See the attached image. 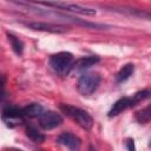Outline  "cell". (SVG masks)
I'll use <instances>...</instances> for the list:
<instances>
[{"instance_id":"6da1fadb","label":"cell","mask_w":151,"mask_h":151,"mask_svg":"<svg viewBox=\"0 0 151 151\" xmlns=\"http://www.w3.org/2000/svg\"><path fill=\"white\" fill-rule=\"evenodd\" d=\"M25 4H34V5H41L46 7H52L57 9H63L66 12H73L81 15H94L96 9L86 6H81L78 4H71V2H64V1H57V0H25Z\"/></svg>"},{"instance_id":"7a4b0ae2","label":"cell","mask_w":151,"mask_h":151,"mask_svg":"<svg viewBox=\"0 0 151 151\" xmlns=\"http://www.w3.org/2000/svg\"><path fill=\"white\" fill-rule=\"evenodd\" d=\"M60 109H61V111L67 117H70L71 119H73L84 130H87L88 131V130L92 129V126H93V119H92V117L85 110H81L79 107H76V106H72V105H67V104H61L60 105Z\"/></svg>"},{"instance_id":"3957f363","label":"cell","mask_w":151,"mask_h":151,"mask_svg":"<svg viewBox=\"0 0 151 151\" xmlns=\"http://www.w3.org/2000/svg\"><path fill=\"white\" fill-rule=\"evenodd\" d=\"M51 68L61 76L68 74L71 72V66L73 64V55L70 52H58L50 58Z\"/></svg>"},{"instance_id":"277c9868","label":"cell","mask_w":151,"mask_h":151,"mask_svg":"<svg viewBox=\"0 0 151 151\" xmlns=\"http://www.w3.org/2000/svg\"><path fill=\"white\" fill-rule=\"evenodd\" d=\"M101 81V77L98 73H84L78 80L77 88L81 96H91L97 91Z\"/></svg>"},{"instance_id":"5b68a950","label":"cell","mask_w":151,"mask_h":151,"mask_svg":"<svg viewBox=\"0 0 151 151\" xmlns=\"http://www.w3.org/2000/svg\"><path fill=\"white\" fill-rule=\"evenodd\" d=\"M2 119L9 127H15L24 123L25 117L22 114V110L17 106H7L2 111Z\"/></svg>"},{"instance_id":"8992f818","label":"cell","mask_w":151,"mask_h":151,"mask_svg":"<svg viewBox=\"0 0 151 151\" xmlns=\"http://www.w3.org/2000/svg\"><path fill=\"white\" fill-rule=\"evenodd\" d=\"M63 124V117L54 111H44L39 117V125L44 130H52Z\"/></svg>"},{"instance_id":"52a82bcc","label":"cell","mask_w":151,"mask_h":151,"mask_svg":"<svg viewBox=\"0 0 151 151\" xmlns=\"http://www.w3.org/2000/svg\"><path fill=\"white\" fill-rule=\"evenodd\" d=\"M25 25L28 28L35 29V31H44V32H50V33H64V32H66V27L65 26L55 25V24H50V22L32 21V22H26Z\"/></svg>"},{"instance_id":"ba28073f","label":"cell","mask_w":151,"mask_h":151,"mask_svg":"<svg viewBox=\"0 0 151 151\" xmlns=\"http://www.w3.org/2000/svg\"><path fill=\"white\" fill-rule=\"evenodd\" d=\"M57 142H58L59 144L66 146V147L70 149V150H78V149L80 147V144H81L80 138L77 137L76 134L71 133V132H63V133L58 137Z\"/></svg>"},{"instance_id":"9c48e42d","label":"cell","mask_w":151,"mask_h":151,"mask_svg":"<svg viewBox=\"0 0 151 151\" xmlns=\"http://www.w3.org/2000/svg\"><path fill=\"white\" fill-rule=\"evenodd\" d=\"M99 61V57L97 55H87V57H83L78 60H76L72 66H71V71H76V72H81L85 71L87 68H90L91 66L96 65Z\"/></svg>"},{"instance_id":"30bf717a","label":"cell","mask_w":151,"mask_h":151,"mask_svg":"<svg viewBox=\"0 0 151 151\" xmlns=\"http://www.w3.org/2000/svg\"><path fill=\"white\" fill-rule=\"evenodd\" d=\"M129 107H132V100H131V97H123L120 99H118L111 107V110L109 111L107 116L109 117H114V116H118L123 111H125L126 109Z\"/></svg>"},{"instance_id":"8fae6325","label":"cell","mask_w":151,"mask_h":151,"mask_svg":"<svg viewBox=\"0 0 151 151\" xmlns=\"http://www.w3.org/2000/svg\"><path fill=\"white\" fill-rule=\"evenodd\" d=\"M21 110H22V114L25 118H39L40 114L45 111L42 105H40L38 103H32V104L22 107Z\"/></svg>"},{"instance_id":"7c38bea8","label":"cell","mask_w":151,"mask_h":151,"mask_svg":"<svg viewBox=\"0 0 151 151\" xmlns=\"http://www.w3.org/2000/svg\"><path fill=\"white\" fill-rule=\"evenodd\" d=\"M133 72H134V65L133 64H126V65H124L120 70H119V72L117 73V81L118 83H123V81H125V80H127L132 74H133Z\"/></svg>"},{"instance_id":"4fadbf2b","label":"cell","mask_w":151,"mask_h":151,"mask_svg":"<svg viewBox=\"0 0 151 151\" xmlns=\"http://www.w3.org/2000/svg\"><path fill=\"white\" fill-rule=\"evenodd\" d=\"M26 134H27V137L32 140V142H34V143H42L44 140H45V134L42 133V132H40L35 126H33V125H28L27 127H26Z\"/></svg>"},{"instance_id":"5bb4252c","label":"cell","mask_w":151,"mask_h":151,"mask_svg":"<svg viewBox=\"0 0 151 151\" xmlns=\"http://www.w3.org/2000/svg\"><path fill=\"white\" fill-rule=\"evenodd\" d=\"M7 38H8V41H9V44H11L13 51H14L17 54L20 55V54L22 53V51H24V44H22V41H21L19 38H17L15 35L11 34V33L7 34Z\"/></svg>"},{"instance_id":"9a60e30c","label":"cell","mask_w":151,"mask_h":151,"mask_svg":"<svg viewBox=\"0 0 151 151\" xmlns=\"http://www.w3.org/2000/svg\"><path fill=\"white\" fill-rule=\"evenodd\" d=\"M150 118H151V111H150V106H146L145 109L138 111L136 113V119L138 123L140 124H146L150 122Z\"/></svg>"},{"instance_id":"2e32d148","label":"cell","mask_w":151,"mask_h":151,"mask_svg":"<svg viewBox=\"0 0 151 151\" xmlns=\"http://www.w3.org/2000/svg\"><path fill=\"white\" fill-rule=\"evenodd\" d=\"M149 94H150V91H149V90H143V91H139V92H137L136 94H133V96L131 97L132 106H134V105H137L138 103H140L142 100L146 99V98L149 97Z\"/></svg>"},{"instance_id":"e0dca14e","label":"cell","mask_w":151,"mask_h":151,"mask_svg":"<svg viewBox=\"0 0 151 151\" xmlns=\"http://www.w3.org/2000/svg\"><path fill=\"white\" fill-rule=\"evenodd\" d=\"M126 147H127V150H130V151L134 150V144H133V139H127V140H126Z\"/></svg>"},{"instance_id":"ac0fdd59","label":"cell","mask_w":151,"mask_h":151,"mask_svg":"<svg viewBox=\"0 0 151 151\" xmlns=\"http://www.w3.org/2000/svg\"><path fill=\"white\" fill-rule=\"evenodd\" d=\"M6 97V92L4 90V86H0V101H2Z\"/></svg>"},{"instance_id":"d6986e66","label":"cell","mask_w":151,"mask_h":151,"mask_svg":"<svg viewBox=\"0 0 151 151\" xmlns=\"http://www.w3.org/2000/svg\"><path fill=\"white\" fill-rule=\"evenodd\" d=\"M5 81H6V78L0 74V86H4L5 85Z\"/></svg>"}]
</instances>
